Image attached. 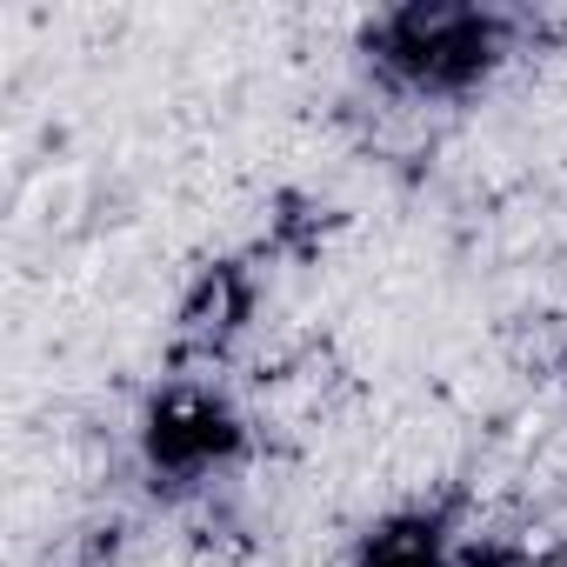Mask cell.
Listing matches in <instances>:
<instances>
[{
  "instance_id": "obj_1",
  "label": "cell",
  "mask_w": 567,
  "mask_h": 567,
  "mask_svg": "<svg viewBox=\"0 0 567 567\" xmlns=\"http://www.w3.org/2000/svg\"><path fill=\"white\" fill-rule=\"evenodd\" d=\"M534 14L487 8V0H408L361 21V68L381 94L421 107H461L494 87L527 54Z\"/></svg>"
},
{
  "instance_id": "obj_2",
  "label": "cell",
  "mask_w": 567,
  "mask_h": 567,
  "mask_svg": "<svg viewBox=\"0 0 567 567\" xmlns=\"http://www.w3.org/2000/svg\"><path fill=\"white\" fill-rule=\"evenodd\" d=\"M134 441H141V467H147L154 494H207L214 481H227L247 461L254 427L214 374L167 368V381L141 408Z\"/></svg>"
},
{
  "instance_id": "obj_3",
  "label": "cell",
  "mask_w": 567,
  "mask_h": 567,
  "mask_svg": "<svg viewBox=\"0 0 567 567\" xmlns=\"http://www.w3.org/2000/svg\"><path fill=\"white\" fill-rule=\"evenodd\" d=\"M527 560L534 554H520L507 534H487L454 501L394 507L354 540V567H527Z\"/></svg>"
},
{
  "instance_id": "obj_4",
  "label": "cell",
  "mask_w": 567,
  "mask_h": 567,
  "mask_svg": "<svg viewBox=\"0 0 567 567\" xmlns=\"http://www.w3.org/2000/svg\"><path fill=\"white\" fill-rule=\"evenodd\" d=\"M260 315V274L247 254H214L174 308V341H167V368L174 374H220V361L247 341Z\"/></svg>"
}]
</instances>
